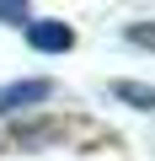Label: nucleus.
<instances>
[{
    "label": "nucleus",
    "mask_w": 155,
    "mask_h": 161,
    "mask_svg": "<svg viewBox=\"0 0 155 161\" xmlns=\"http://www.w3.org/2000/svg\"><path fill=\"white\" fill-rule=\"evenodd\" d=\"M0 22H27V6H16V0H0Z\"/></svg>",
    "instance_id": "nucleus-4"
},
{
    "label": "nucleus",
    "mask_w": 155,
    "mask_h": 161,
    "mask_svg": "<svg viewBox=\"0 0 155 161\" xmlns=\"http://www.w3.org/2000/svg\"><path fill=\"white\" fill-rule=\"evenodd\" d=\"M112 97H118V102H134V108H150V113H155V86H139V80H118V86H112Z\"/></svg>",
    "instance_id": "nucleus-3"
},
{
    "label": "nucleus",
    "mask_w": 155,
    "mask_h": 161,
    "mask_svg": "<svg viewBox=\"0 0 155 161\" xmlns=\"http://www.w3.org/2000/svg\"><path fill=\"white\" fill-rule=\"evenodd\" d=\"M54 97V80L32 75V80H11V86H0V113H22V108H38Z\"/></svg>",
    "instance_id": "nucleus-1"
},
{
    "label": "nucleus",
    "mask_w": 155,
    "mask_h": 161,
    "mask_svg": "<svg viewBox=\"0 0 155 161\" xmlns=\"http://www.w3.org/2000/svg\"><path fill=\"white\" fill-rule=\"evenodd\" d=\"M128 43H150V48H155V27H134V32H128Z\"/></svg>",
    "instance_id": "nucleus-5"
},
{
    "label": "nucleus",
    "mask_w": 155,
    "mask_h": 161,
    "mask_svg": "<svg viewBox=\"0 0 155 161\" xmlns=\"http://www.w3.org/2000/svg\"><path fill=\"white\" fill-rule=\"evenodd\" d=\"M27 43L43 48V54H64V48L75 43V32H70L64 22H27Z\"/></svg>",
    "instance_id": "nucleus-2"
}]
</instances>
